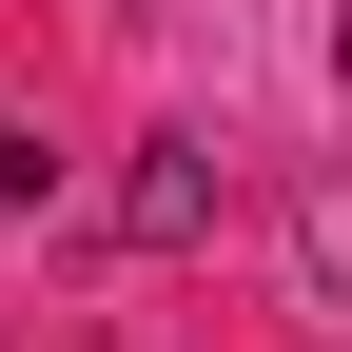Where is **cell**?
<instances>
[{"label": "cell", "instance_id": "1", "mask_svg": "<svg viewBox=\"0 0 352 352\" xmlns=\"http://www.w3.org/2000/svg\"><path fill=\"white\" fill-rule=\"evenodd\" d=\"M118 235H138V254H196V235H215V138H138V176H118Z\"/></svg>", "mask_w": 352, "mask_h": 352}, {"label": "cell", "instance_id": "2", "mask_svg": "<svg viewBox=\"0 0 352 352\" xmlns=\"http://www.w3.org/2000/svg\"><path fill=\"white\" fill-rule=\"evenodd\" d=\"M294 235H314V294L352 314V196H314V215H294Z\"/></svg>", "mask_w": 352, "mask_h": 352}]
</instances>
